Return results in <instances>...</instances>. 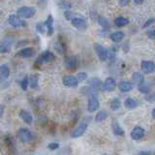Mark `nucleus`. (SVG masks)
I'll list each match as a JSON object with an SVG mask.
<instances>
[{"label":"nucleus","mask_w":155,"mask_h":155,"mask_svg":"<svg viewBox=\"0 0 155 155\" xmlns=\"http://www.w3.org/2000/svg\"><path fill=\"white\" fill-rule=\"evenodd\" d=\"M35 14H36L35 8L29 7V6L20 7V9H18L17 11V15L20 18H30L32 17H34Z\"/></svg>","instance_id":"1"},{"label":"nucleus","mask_w":155,"mask_h":155,"mask_svg":"<svg viewBox=\"0 0 155 155\" xmlns=\"http://www.w3.org/2000/svg\"><path fill=\"white\" fill-rule=\"evenodd\" d=\"M116 86H117L116 82L114 81V79H113V78H108L103 84H101L100 90L106 92H111L116 89Z\"/></svg>","instance_id":"2"},{"label":"nucleus","mask_w":155,"mask_h":155,"mask_svg":"<svg viewBox=\"0 0 155 155\" xmlns=\"http://www.w3.org/2000/svg\"><path fill=\"white\" fill-rule=\"evenodd\" d=\"M17 136L18 140L23 141V143H28V141H32V140H33V134L31 133V131H29L26 128H20L18 131Z\"/></svg>","instance_id":"3"},{"label":"nucleus","mask_w":155,"mask_h":155,"mask_svg":"<svg viewBox=\"0 0 155 155\" xmlns=\"http://www.w3.org/2000/svg\"><path fill=\"white\" fill-rule=\"evenodd\" d=\"M95 52H96V54H97L98 58L100 59L101 61H106L108 59V50L106 49L105 47L102 46L101 44H98V43H95L94 46Z\"/></svg>","instance_id":"4"},{"label":"nucleus","mask_w":155,"mask_h":155,"mask_svg":"<svg viewBox=\"0 0 155 155\" xmlns=\"http://www.w3.org/2000/svg\"><path fill=\"white\" fill-rule=\"evenodd\" d=\"M54 58H55V55L53 54L52 52H50V50H46V52H44L38 57L36 63H38V64H46V63L52 62V60H54Z\"/></svg>","instance_id":"5"},{"label":"nucleus","mask_w":155,"mask_h":155,"mask_svg":"<svg viewBox=\"0 0 155 155\" xmlns=\"http://www.w3.org/2000/svg\"><path fill=\"white\" fill-rule=\"evenodd\" d=\"M100 107V104H99V100L97 98V96L95 94L89 95V98H88V106L87 109L89 113H93V111H97Z\"/></svg>","instance_id":"6"},{"label":"nucleus","mask_w":155,"mask_h":155,"mask_svg":"<svg viewBox=\"0 0 155 155\" xmlns=\"http://www.w3.org/2000/svg\"><path fill=\"white\" fill-rule=\"evenodd\" d=\"M8 22H9L10 25H12L13 27L16 28L26 25V23L23 20H21L18 15H10L9 18H8Z\"/></svg>","instance_id":"7"},{"label":"nucleus","mask_w":155,"mask_h":155,"mask_svg":"<svg viewBox=\"0 0 155 155\" xmlns=\"http://www.w3.org/2000/svg\"><path fill=\"white\" fill-rule=\"evenodd\" d=\"M86 129H87V123L86 122H82V123H80L75 128V130H73V132L71 133V137L72 138L81 137V136H82L85 133Z\"/></svg>","instance_id":"8"},{"label":"nucleus","mask_w":155,"mask_h":155,"mask_svg":"<svg viewBox=\"0 0 155 155\" xmlns=\"http://www.w3.org/2000/svg\"><path fill=\"white\" fill-rule=\"evenodd\" d=\"M71 24L74 26L75 28H77L78 30L84 31L86 29V21L82 18H74L71 20Z\"/></svg>","instance_id":"9"},{"label":"nucleus","mask_w":155,"mask_h":155,"mask_svg":"<svg viewBox=\"0 0 155 155\" xmlns=\"http://www.w3.org/2000/svg\"><path fill=\"white\" fill-rule=\"evenodd\" d=\"M145 134V129H143V127L137 126L132 130V132H131V138L135 141H139V140H141V139L143 138Z\"/></svg>","instance_id":"10"},{"label":"nucleus","mask_w":155,"mask_h":155,"mask_svg":"<svg viewBox=\"0 0 155 155\" xmlns=\"http://www.w3.org/2000/svg\"><path fill=\"white\" fill-rule=\"evenodd\" d=\"M62 82L65 86L67 87H75L77 86L79 82L77 81L76 77L71 76V75H67V76H64L62 79Z\"/></svg>","instance_id":"11"},{"label":"nucleus","mask_w":155,"mask_h":155,"mask_svg":"<svg viewBox=\"0 0 155 155\" xmlns=\"http://www.w3.org/2000/svg\"><path fill=\"white\" fill-rule=\"evenodd\" d=\"M13 45L12 39H3L0 42V52L1 53H7L10 52L11 48Z\"/></svg>","instance_id":"12"},{"label":"nucleus","mask_w":155,"mask_h":155,"mask_svg":"<svg viewBox=\"0 0 155 155\" xmlns=\"http://www.w3.org/2000/svg\"><path fill=\"white\" fill-rule=\"evenodd\" d=\"M154 63L153 61L149 60H143L141 61V70L145 72V74H151L154 72Z\"/></svg>","instance_id":"13"},{"label":"nucleus","mask_w":155,"mask_h":155,"mask_svg":"<svg viewBox=\"0 0 155 155\" xmlns=\"http://www.w3.org/2000/svg\"><path fill=\"white\" fill-rule=\"evenodd\" d=\"M65 67L68 70H76L78 67V59L76 56H69L65 59Z\"/></svg>","instance_id":"14"},{"label":"nucleus","mask_w":155,"mask_h":155,"mask_svg":"<svg viewBox=\"0 0 155 155\" xmlns=\"http://www.w3.org/2000/svg\"><path fill=\"white\" fill-rule=\"evenodd\" d=\"M34 53H35V50L32 49V48H24V49L20 50V52L17 53V55L22 58H28V57L33 56Z\"/></svg>","instance_id":"15"},{"label":"nucleus","mask_w":155,"mask_h":155,"mask_svg":"<svg viewBox=\"0 0 155 155\" xmlns=\"http://www.w3.org/2000/svg\"><path fill=\"white\" fill-rule=\"evenodd\" d=\"M20 117L26 124H32V122H33V116H32V114L29 111H25V109H21L20 111Z\"/></svg>","instance_id":"16"},{"label":"nucleus","mask_w":155,"mask_h":155,"mask_svg":"<svg viewBox=\"0 0 155 155\" xmlns=\"http://www.w3.org/2000/svg\"><path fill=\"white\" fill-rule=\"evenodd\" d=\"M45 26H46V32L48 33L49 36H52L53 34V18H52V16L50 15L48 17L47 20L45 21Z\"/></svg>","instance_id":"17"},{"label":"nucleus","mask_w":155,"mask_h":155,"mask_svg":"<svg viewBox=\"0 0 155 155\" xmlns=\"http://www.w3.org/2000/svg\"><path fill=\"white\" fill-rule=\"evenodd\" d=\"M118 88L121 92H129L133 89V84L130 82L122 81L118 84Z\"/></svg>","instance_id":"18"},{"label":"nucleus","mask_w":155,"mask_h":155,"mask_svg":"<svg viewBox=\"0 0 155 155\" xmlns=\"http://www.w3.org/2000/svg\"><path fill=\"white\" fill-rule=\"evenodd\" d=\"M111 128H113V132L114 133V135L124 136V130L122 129L121 126H120L116 120H114V121L111 122Z\"/></svg>","instance_id":"19"},{"label":"nucleus","mask_w":155,"mask_h":155,"mask_svg":"<svg viewBox=\"0 0 155 155\" xmlns=\"http://www.w3.org/2000/svg\"><path fill=\"white\" fill-rule=\"evenodd\" d=\"M9 75H10V70L6 64L0 65V80L1 81H5V80L8 79Z\"/></svg>","instance_id":"20"},{"label":"nucleus","mask_w":155,"mask_h":155,"mask_svg":"<svg viewBox=\"0 0 155 155\" xmlns=\"http://www.w3.org/2000/svg\"><path fill=\"white\" fill-rule=\"evenodd\" d=\"M29 84L33 89H38L39 88V76L38 75H31L28 79Z\"/></svg>","instance_id":"21"},{"label":"nucleus","mask_w":155,"mask_h":155,"mask_svg":"<svg viewBox=\"0 0 155 155\" xmlns=\"http://www.w3.org/2000/svg\"><path fill=\"white\" fill-rule=\"evenodd\" d=\"M124 105H125V107H126L127 109H133L137 108V107L139 106V102L136 100V99L127 98L126 100H125V102H124Z\"/></svg>","instance_id":"22"},{"label":"nucleus","mask_w":155,"mask_h":155,"mask_svg":"<svg viewBox=\"0 0 155 155\" xmlns=\"http://www.w3.org/2000/svg\"><path fill=\"white\" fill-rule=\"evenodd\" d=\"M101 84H102V82H101L99 79H97V78H95V79L93 78V79L88 81V86L93 88V89H95V90H97V91L100 89Z\"/></svg>","instance_id":"23"},{"label":"nucleus","mask_w":155,"mask_h":155,"mask_svg":"<svg viewBox=\"0 0 155 155\" xmlns=\"http://www.w3.org/2000/svg\"><path fill=\"white\" fill-rule=\"evenodd\" d=\"M132 81H133V84H140L141 82H143L145 81V78H143V75H141V73L135 72V73H133V75H132Z\"/></svg>","instance_id":"24"},{"label":"nucleus","mask_w":155,"mask_h":155,"mask_svg":"<svg viewBox=\"0 0 155 155\" xmlns=\"http://www.w3.org/2000/svg\"><path fill=\"white\" fill-rule=\"evenodd\" d=\"M108 111H105V109H102V111H98V114L95 116V121L96 122H102L105 119H107L108 117Z\"/></svg>","instance_id":"25"},{"label":"nucleus","mask_w":155,"mask_h":155,"mask_svg":"<svg viewBox=\"0 0 155 155\" xmlns=\"http://www.w3.org/2000/svg\"><path fill=\"white\" fill-rule=\"evenodd\" d=\"M111 39L113 40L114 42H120L121 40H123L124 38V33L122 31H116V32H114V33L111 34Z\"/></svg>","instance_id":"26"},{"label":"nucleus","mask_w":155,"mask_h":155,"mask_svg":"<svg viewBox=\"0 0 155 155\" xmlns=\"http://www.w3.org/2000/svg\"><path fill=\"white\" fill-rule=\"evenodd\" d=\"M114 22H116V26H118V27H122V26L129 24V20L126 18H124V17H118V18H116Z\"/></svg>","instance_id":"27"},{"label":"nucleus","mask_w":155,"mask_h":155,"mask_svg":"<svg viewBox=\"0 0 155 155\" xmlns=\"http://www.w3.org/2000/svg\"><path fill=\"white\" fill-rule=\"evenodd\" d=\"M139 85V90L141 92V93H145V94H148L149 92V90H150V86H149V84L148 82H145L143 81V82H141Z\"/></svg>","instance_id":"28"},{"label":"nucleus","mask_w":155,"mask_h":155,"mask_svg":"<svg viewBox=\"0 0 155 155\" xmlns=\"http://www.w3.org/2000/svg\"><path fill=\"white\" fill-rule=\"evenodd\" d=\"M98 23L102 26L104 29H109V22L108 18H106L104 17H99L98 18Z\"/></svg>","instance_id":"29"},{"label":"nucleus","mask_w":155,"mask_h":155,"mask_svg":"<svg viewBox=\"0 0 155 155\" xmlns=\"http://www.w3.org/2000/svg\"><path fill=\"white\" fill-rule=\"evenodd\" d=\"M120 106H121V103H120L119 99L114 98V99L111 100V109H113V111H117V109L120 108Z\"/></svg>","instance_id":"30"},{"label":"nucleus","mask_w":155,"mask_h":155,"mask_svg":"<svg viewBox=\"0 0 155 155\" xmlns=\"http://www.w3.org/2000/svg\"><path fill=\"white\" fill-rule=\"evenodd\" d=\"M54 49L57 50V52L61 53V54H63V53L66 52V48L64 47V45L62 43H56V44L54 45Z\"/></svg>","instance_id":"31"},{"label":"nucleus","mask_w":155,"mask_h":155,"mask_svg":"<svg viewBox=\"0 0 155 155\" xmlns=\"http://www.w3.org/2000/svg\"><path fill=\"white\" fill-rule=\"evenodd\" d=\"M76 79L79 82H84L87 79V74L84 73V72H81V73H79L76 76Z\"/></svg>","instance_id":"32"},{"label":"nucleus","mask_w":155,"mask_h":155,"mask_svg":"<svg viewBox=\"0 0 155 155\" xmlns=\"http://www.w3.org/2000/svg\"><path fill=\"white\" fill-rule=\"evenodd\" d=\"M36 30L37 32L39 33H45L46 32V26H45V23L44 22H39L36 24Z\"/></svg>","instance_id":"33"},{"label":"nucleus","mask_w":155,"mask_h":155,"mask_svg":"<svg viewBox=\"0 0 155 155\" xmlns=\"http://www.w3.org/2000/svg\"><path fill=\"white\" fill-rule=\"evenodd\" d=\"M29 85V82H28V77L26 76L24 77V79L22 80V81L20 82V86H21V89L22 90H27V87Z\"/></svg>","instance_id":"34"},{"label":"nucleus","mask_w":155,"mask_h":155,"mask_svg":"<svg viewBox=\"0 0 155 155\" xmlns=\"http://www.w3.org/2000/svg\"><path fill=\"white\" fill-rule=\"evenodd\" d=\"M5 141H6L7 146H8L9 148H14V141H13L12 137H10V136H7L6 139H5Z\"/></svg>","instance_id":"35"},{"label":"nucleus","mask_w":155,"mask_h":155,"mask_svg":"<svg viewBox=\"0 0 155 155\" xmlns=\"http://www.w3.org/2000/svg\"><path fill=\"white\" fill-rule=\"evenodd\" d=\"M48 148H49L50 150H56V149L59 148V143H49V145H48Z\"/></svg>","instance_id":"36"},{"label":"nucleus","mask_w":155,"mask_h":155,"mask_svg":"<svg viewBox=\"0 0 155 155\" xmlns=\"http://www.w3.org/2000/svg\"><path fill=\"white\" fill-rule=\"evenodd\" d=\"M59 6L62 8V9H65V10H69L71 9L72 7V4L69 3V2H63V3H61Z\"/></svg>","instance_id":"37"},{"label":"nucleus","mask_w":155,"mask_h":155,"mask_svg":"<svg viewBox=\"0 0 155 155\" xmlns=\"http://www.w3.org/2000/svg\"><path fill=\"white\" fill-rule=\"evenodd\" d=\"M146 34H148V36L151 40H154L155 39V32H154L153 29H148V30L146 31Z\"/></svg>","instance_id":"38"},{"label":"nucleus","mask_w":155,"mask_h":155,"mask_svg":"<svg viewBox=\"0 0 155 155\" xmlns=\"http://www.w3.org/2000/svg\"><path fill=\"white\" fill-rule=\"evenodd\" d=\"M153 22H154V18H148V20H146L145 22V24H143V28H146V27H148V26H149V25H151Z\"/></svg>","instance_id":"39"},{"label":"nucleus","mask_w":155,"mask_h":155,"mask_svg":"<svg viewBox=\"0 0 155 155\" xmlns=\"http://www.w3.org/2000/svg\"><path fill=\"white\" fill-rule=\"evenodd\" d=\"M129 2H130V0H119V5L121 7H125L129 4Z\"/></svg>","instance_id":"40"},{"label":"nucleus","mask_w":155,"mask_h":155,"mask_svg":"<svg viewBox=\"0 0 155 155\" xmlns=\"http://www.w3.org/2000/svg\"><path fill=\"white\" fill-rule=\"evenodd\" d=\"M145 99H146V100H148V101H149V102H153V99H154V96L153 95H146L145 96Z\"/></svg>","instance_id":"41"},{"label":"nucleus","mask_w":155,"mask_h":155,"mask_svg":"<svg viewBox=\"0 0 155 155\" xmlns=\"http://www.w3.org/2000/svg\"><path fill=\"white\" fill-rule=\"evenodd\" d=\"M139 154L140 155H148V154H151V152L150 151H140Z\"/></svg>","instance_id":"42"},{"label":"nucleus","mask_w":155,"mask_h":155,"mask_svg":"<svg viewBox=\"0 0 155 155\" xmlns=\"http://www.w3.org/2000/svg\"><path fill=\"white\" fill-rule=\"evenodd\" d=\"M134 2L136 4H143V0H134Z\"/></svg>","instance_id":"43"},{"label":"nucleus","mask_w":155,"mask_h":155,"mask_svg":"<svg viewBox=\"0 0 155 155\" xmlns=\"http://www.w3.org/2000/svg\"><path fill=\"white\" fill-rule=\"evenodd\" d=\"M3 106H2V105H0V116H2V114H3Z\"/></svg>","instance_id":"44"},{"label":"nucleus","mask_w":155,"mask_h":155,"mask_svg":"<svg viewBox=\"0 0 155 155\" xmlns=\"http://www.w3.org/2000/svg\"><path fill=\"white\" fill-rule=\"evenodd\" d=\"M152 117H153V118L155 117V109H152Z\"/></svg>","instance_id":"45"}]
</instances>
